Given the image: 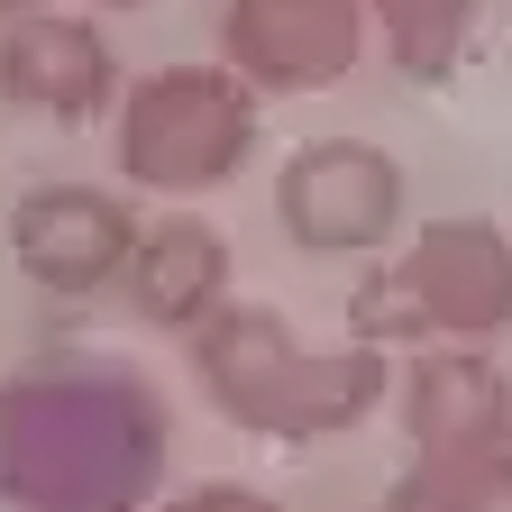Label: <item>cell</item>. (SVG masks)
I'll return each mask as SVG.
<instances>
[{"instance_id":"1","label":"cell","mask_w":512,"mask_h":512,"mask_svg":"<svg viewBox=\"0 0 512 512\" xmlns=\"http://www.w3.org/2000/svg\"><path fill=\"white\" fill-rule=\"evenodd\" d=\"M174 476V403L138 357L46 348L0 375V512H147Z\"/></svg>"},{"instance_id":"2","label":"cell","mask_w":512,"mask_h":512,"mask_svg":"<svg viewBox=\"0 0 512 512\" xmlns=\"http://www.w3.org/2000/svg\"><path fill=\"white\" fill-rule=\"evenodd\" d=\"M183 348H192L202 403L238 439H266V448L339 439V430H357V421H375L384 403H394V357H384V348H366V339H311L293 311L256 302V293H229Z\"/></svg>"},{"instance_id":"3","label":"cell","mask_w":512,"mask_h":512,"mask_svg":"<svg viewBox=\"0 0 512 512\" xmlns=\"http://www.w3.org/2000/svg\"><path fill=\"white\" fill-rule=\"evenodd\" d=\"M512 330V238L476 211H439L403 229L348 293V339L412 357V348H494Z\"/></svg>"},{"instance_id":"4","label":"cell","mask_w":512,"mask_h":512,"mask_svg":"<svg viewBox=\"0 0 512 512\" xmlns=\"http://www.w3.org/2000/svg\"><path fill=\"white\" fill-rule=\"evenodd\" d=\"M110 147H119V183L147 202H211L229 192L256 147H266V110L229 64H156L119 92L110 110Z\"/></svg>"},{"instance_id":"5","label":"cell","mask_w":512,"mask_h":512,"mask_svg":"<svg viewBox=\"0 0 512 512\" xmlns=\"http://www.w3.org/2000/svg\"><path fill=\"white\" fill-rule=\"evenodd\" d=\"M275 229L302 256H384L403 238V156L375 138H302L275 165Z\"/></svg>"},{"instance_id":"6","label":"cell","mask_w":512,"mask_h":512,"mask_svg":"<svg viewBox=\"0 0 512 512\" xmlns=\"http://www.w3.org/2000/svg\"><path fill=\"white\" fill-rule=\"evenodd\" d=\"M138 202L110 183H28L10 220H0V238H10V266L46 293V302H101L128 256H138Z\"/></svg>"},{"instance_id":"7","label":"cell","mask_w":512,"mask_h":512,"mask_svg":"<svg viewBox=\"0 0 512 512\" xmlns=\"http://www.w3.org/2000/svg\"><path fill=\"white\" fill-rule=\"evenodd\" d=\"M119 55L101 37L92 10L74 0H19L0 19V101L46 119V128H92L101 110H119Z\"/></svg>"},{"instance_id":"8","label":"cell","mask_w":512,"mask_h":512,"mask_svg":"<svg viewBox=\"0 0 512 512\" xmlns=\"http://www.w3.org/2000/svg\"><path fill=\"white\" fill-rule=\"evenodd\" d=\"M366 0H229L220 10V64L256 101L330 92L366 64Z\"/></svg>"},{"instance_id":"9","label":"cell","mask_w":512,"mask_h":512,"mask_svg":"<svg viewBox=\"0 0 512 512\" xmlns=\"http://www.w3.org/2000/svg\"><path fill=\"white\" fill-rule=\"evenodd\" d=\"M394 412L412 458H494L512 448V375L494 348H412L394 366Z\"/></svg>"},{"instance_id":"10","label":"cell","mask_w":512,"mask_h":512,"mask_svg":"<svg viewBox=\"0 0 512 512\" xmlns=\"http://www.w3.org/2000/svg\"><path fill=\"white\" fill-rule=\"evenodd\" d=\"M119 293L138 302V320L156 330H202V320L238 293V256H229V229L202 220V202H165L147 229H138V256H128Z\"/></svg>"},{"instance_id":"11","label":"cell","mask_w":512,"mask_h":512,"mask_svg":"<svg viewBox=\"0 0 512 512\" xmlns=\"http://www.w3.org/2000/svg\"><path fill=\"white\" fill-rule=\"evenodd\" d=\"M476 19L485 0H366V37L403 83H448L476 46Z\"/></svg>"},{"instance_id":"12","label":"cell","mask_w":512,"mask_h":512,"mask_svg":"<svg viewBox=\"0 0 512 512\" xmlns=\"http://www.w3.org/2000/svg\"><path fill=\"white\" fill-rule=\"evenodd\" d=\"M375 512H512V448L494 458H412Z\"/></svg>"},{"instance_id":"13","label":"cell","mask_w":512,"mask_h":512,"mask_svg":"<svg viewBox=\"0 0 512 512\" xmlns=\"http://www.w3.org/2000/svg\"><path fill=\"white\" fill-rule=\"evenodd\" d=\"M147 512H284L266 485H238V476H202V485H165Z\"/></svg>"},{"instance_id":"14","label":"cell","mask_w":512,"mask_h":512,"mask_svg":"<svg viewBox=\"0 0 512 512\" xmlns=\"http://www.w3.org/2000/svg\"><path fill=\"white\" fill-rule=\"evenodd\" d=\"M74 10H92V19H101V10H147V0H74Z\"/></svg>"}]
</instances>
